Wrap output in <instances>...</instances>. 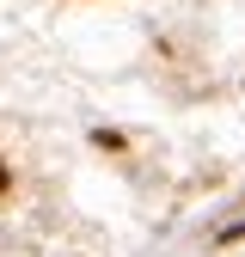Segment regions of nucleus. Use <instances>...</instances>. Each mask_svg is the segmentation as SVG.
<instances>
[{"mask_svg":"<svg viewBox=\"0 0 245 257\" xmlns=\"http://www.w3.org/2000/svg\"><path fill=\"white\" fill-rule=\"evenodd\" d=\"M0 190H7V166H0Z\"/></svg>","mask_w":245,"mask_h":257,"instance_id":"obj_1","label":"nucleus"}]
</instances>
